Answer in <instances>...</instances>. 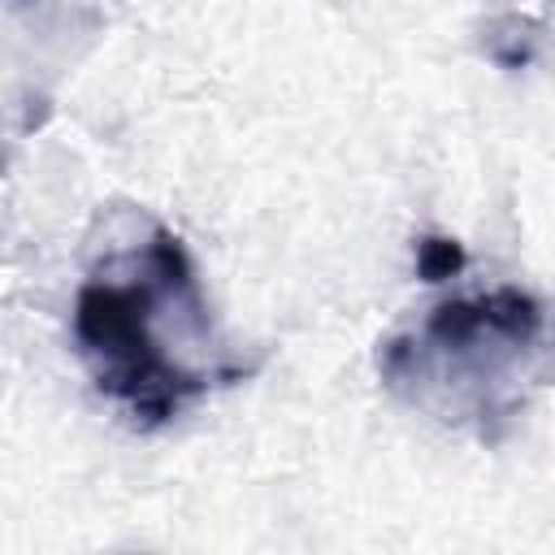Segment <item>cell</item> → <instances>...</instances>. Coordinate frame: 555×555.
Wrapping results in <instances>:
<instances>
[{"instance_id": "obj_1", "label": "cell", "mask_w": 555, "mask_h": 555, "mask_svg": "<svg viewBox=\"0 0 555 555\" xmlns=\"http://www.w3.org/2000/svg\"><path fill=\"white\" fill-rule=\"evenodd\" d=\"M169 334L208 343V304L182 238L152 225L143 243L100 260L74 299V343L91 382L139 425L182 416L217 377L173 351Z\"/></svg>"}, {"instance_id": "obj_2", "label": "cell", "mask_w": 555, "mask_h": 555, "mask_svg": "<svg viewBox=\"0 0 555 555\" xmlns=\"http://www.w3.org/2000/svg\"><path fill=\"white\" fill-rule=\"evenodd\" d=\"M460 264H464L460 243H451V238H434V234L416 243V273H421L425 282H442V278L460 273Z\"/></svg>"}]
</instances>
